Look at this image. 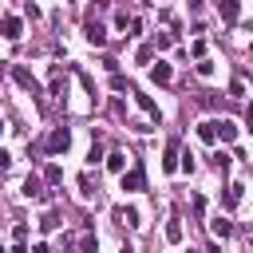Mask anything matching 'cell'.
Segmentation results:
<instances>
[{"mask_svg": "<svg viewBox=\"0 0 253 253\" xmlns=\"http://www.w3.org/2000/svg\"><path fill=\"white\" fill-rule=\"evenodd\" d=\"M237 202H241V186H237V182H229V186H225V194H221V206H225V210H233Z\"/></svg>", "mask_w": 253, "mask_h": 253, "instance_id": "4fadbf2b", "label": "cell"}, {"mask_svg": "<svg viewBox=\"0 0 253 253\" xmlns=\"http://www.w3.org/2000/svg\"><path fill=\"white\" fill-rule=\"evenodd\" d=\"M213 134H217L221 142H233V138H237V126H233L229 119H217V123H213Z\"/></svg>", "mask_w": 253, "mask_h": 253, "instance_id": "9c48e42d", "label": "cell"}, {"mask_svg": "<svg viewBox=\"0 0 253 253\" xmlns=\"http://www.w3.org/2000/svg\"><path fill=\"white\" fill-rule=\"evenodd\" d=\"M12 253H32V249H28L24 241H16V245H12Z\"/></svg>", "mask_w": 253, "mask_h": 253, "instance_id": "83f0119b", "label": "cell"}, {"mask_svg": "<svg viewBox=\"0 0 253 253\" xmlns=\"http://www.w3.org/2000/svg\"><path fill=\"white\" fill-rule=\"evenodd\" d=\"M79 249H83V253H95V249H99V241H95V237H91V233H87V237H83V241H79Z\"/></svg>", "mask_w": 253, "mask_h": 253, "instance_id": "7402d4cb", "label": "cell"}, {"mask_svg": "<svg viewBox=\"0 0 253 253\" xmlns=\"http://www.w3.org/2000/svg\"><path fill=\"white\" fill-rule=\"evenodd\" d=\"M198 138H202V142H213V138H217V134H213V119L198 126Z\"/></svg>", "mask_w": 253, "mask_h": 253, "instance_id": "9a60e30c", "label": "cell"}, {"mask_svg": "<svg viewBox=\"0 0 253 253\" xmlns=\"http://www.w3.org/2000/svg\"><path fill=\"white\" fill-rule=\"evenodd\" d=\"M217 12H221L225 24H233V20L241 16V0H217Z\"/></svg>", "mask_w": 253, "mask_h": 253, "instance_id": "8992f818", "label": "cell"}, {"mask_svg": "<svg viewBox=\"0 0 253 253\" xmlns=\"http://www.w3.org/2000/svg\"><path fill=\"white\" fill-rule=\"evenodd\" d=\"M190 253H198V249H190Z\"/></svg>", "mask_w": 253, "mask_h": 253, "instance_id": "1f68e13d", "label": "cell"}, {"mask_svg": "<svg viewBox=\"0 0 253 253\" xmlns=\"http://www.w3.org/2000/svg\"><path fill=\"white\" fill-rule=\"evenodd\" d=\"M83 36H87V43H95V47L107 43V28H103L99 20H87V24H83Z\"/></svg>", "mask_w": 253, "mask_h": 253, "instance_id": "3957f363", "label": "cell"}, {"mask_svg": "<svg viewBox=\"0 0 253 253\" xmlns=\"http://www.w3.org/2000/svg\"><path fill=\"white\" fill-rule=\"evenodd\" d=\"M134 59H138V63H150V59H154V43H142V47H138V55H134Z\"/></svg>", "mask_w": 253, "mask_h": 253, "instance_id": "e0dca14e", "label": "cell"}, {"mask_svg": "<svg viewBox=\"0 0 253 253\" xmlns=\"http://www.w3.org/2000/svg\"><path fill=\"white\" fill-rule=\"evenodd\" d=\"M0 134H4V123H0Z\"/></svg>", "mask_w": 253, "mask_h": 253, "instance_id": "4dcf8cb0", "label": "cell"}, {"mask_svg": "<svg viewBox=\"0 0 253 253\" xmlns=\"http://www.w3.org/2000/svg\"><path fill=\"white\" fill-rule=\"evenodd\" d=\"M245 123H249V126H253V103H249V107H245Z\"/></svg>", "mask_w": 253, "mask_h": 253, "instance_id": "f1b7e54d", "label": "cell"}, {"mask_svg": "<svg viewBox=\"0 0 253 253\" xmlns=\"http://www.w3.org/2000/svg\"><path fill=\"white\" fill-rule=\"evenodd\" d=\"M12 79H16L24 91H32V95H36V75H32L28 67H12Z\"/></svg>", "mask_w": 253, "mask_h": 253, "instance_id": "52a82bcc", "label": "cell"}, {"mask_svg": "<svg viewBox=\"0 0 253 253\" xmlns=\"http://www.w3.org/2000/svg\"><path fill=\"white\" fill-rule=\"evenodd\" d=\"M210 229H213V237H229V233H233V221H225V217H213V221H210Z\"/></svg>", "mask_w": 253, "mask_h": 253, "instance_id": "5bb4252c", "label": "cell"}, {"mask_svg": "<svg viewBox=\"0 0 253 253\" xmlns=\"http://www.w3.org/2000/svg\"><path fill=\"white\" fill-rule=\"evenodd\" d=\"M8 166H12V154H8V150H0V170H8Z\"/></svg>", "mask_w": 253, "mask_h": 253, "instance_id": "4316f807", "label": "cell"}, {"mask_svg": "<svg viewBox=\"0 0 253 253\" xmlns=\"http://www.w3.org/2000/svg\"><path fill=\"white\" fill-rule=\"evenodd\" d=\"M99 158H103V146H99V142H91V150H87V162H91V166H95V162H99Z\"/></svg>", "mask_w": 253, "mask_h": 253, "instance_id": "44dd1931", "label": "cell"}, {"mask_svg": "<svg viewBox=\"0 0 253 253\" xmlns=\"http://www.w3.org/2000/svg\"><path fill=\"white\" fill-rule=\"evenodd\" d=\"M229 95H233V99H241V95H245V87H241V79H233V83H229Z\"/></svg>", "mask_w": 253, "mask_h": 253, "instance_id": "484cf974", "label": "cell"}, {"mask_svg": "<svg viewBox=\"0 0 253 253\" xmlns=\"http://www.w3.org/2000/svg\"><path fill=\"white\" fill-rule=\"evenodd\" d=\"M123 190H146V174H142V166H130V170H123Z\"/></svg>", "mask_w": 253, "mask_h": 253, "instance_id": "7a4b0ae2", "label": "cell"}, {"mask_svg": "<svg viewBox=\"0 0 253 253\" xmlns=\"http://www.w3.org/2000/svg\"><path fill=\"white\" fill-rule=\"evenodd\" d=\"M0 253H4V249H0Z\"/></svg>", "mask_w": 253, "mask_h": 253, "instance_id": "d6a6232c", "label": "cell"}, {"mask_svg": "<svg viewBox=\"0 0 253 253\" xmlns=\"http://www.w3.org/2000/svg\"><path fill=\"white\" fill-rule=\"evenodd\" d=\"M24 198H36V202H43V182H40L36 174H28V178H24Z\"/></svg>", "mask_w": 253, "mask_h": 253, "instance_id": "30bf717a", "label": "cell"}, {"mask_svg": "<svg viewBox=\"0 0 253 253\" xmlns=\"http://www.w3.org/2000/svg\"><path fill=\"white\" fill-rule=\"evenodd\" d=\"M20 32H24L20 16H4V20H0V36H4V40H20Z\"/></svg>", "mask_w": 253, "mask_h": 253, "instance_id": "277c9868", "label": "cell"}, {"mask_svg": "<svg viewBox=\"0 0 253 253\" xmlns=\"http://www.w3.org/2000/svg\"><path fill=\"white\" fill-rule=\"evenodd\" d=\"M166 241H182V225H178V221L166 225Z\"/></svg>", "mask_w": 253, "mask_h": 253, "instance_id": "ffe728a7", "label": "cell"}, {"mask_svg": "<svg viewBox=\"0 0 253 253\" xmlns=\"http://www.w3.org/2000/svg\"><path fill=\"white\" fill-rule=\"evenodd\" d=\"M134 99H138V107H142V111H146V115H150L154 123H162V111H158V103H154L150 95H142V91H134Z\"/></svg>", "mask_w": 253, "mask_h": 253, "instance_id": "ba28073f", "label": "cell"}, {"mask_svg": "<svg viewBox=\"0 0 253 253\" xmlns=\"http://www.w3.org/2000/svg\"><path fill=\"white\" fill-rule=\"evenodd\" d=\"M150 79H154V83H170V79H174V71H170V63H162V59H158V63L150 67Z\"/></svg>", "mask_w": 253, "mask_h": 253, "instance_id": "8fae6325", "label": "cell"}, {"mask_svg": "<svg viewBox=\"0 0 253 253\" xmlns=\"http://www.w3.org/2000/svg\"><path fill=\"white\" fill-rule=\"evenodd\" d=\"M198 75H206V79H210V75H213V63H210V59H202V63H198Z\"/></svg>", "mask_w": 253, "mask_h": 253, "instance_id": "d4e9b609", "label": "cell"}, {"mask_svg": "<svg viewBox=\"0 0 253 253\" xmlns=\"http://www.w3.org/2000/svg\"><path fill=\"white\" fill-rule=\"evenodd\" d=\"M162 170H166V174H174V170H178V138H170V142H166V154H162Z\"/></svg>", "mask_w": 253, "mask_h": 253, "instance_id": "5b68a950", "label": "cell"}, {"mask_svg": "<svg viewBox=\"0 0 253 253\" xmlns=\"http://www.w3.org/2000/svg\"><path fill=\"white\" fill-rule=\"evenodd\" d=\"M59 178H63V170H59V166H55V162H51V166H47V170H43V182H47V186H55V182H59Z\"/></svg>", "mask_w": 253, "mask_h": 253, "instance_id": "2e32d148", "label": "cell"}, {"mask_svg": "<svg viewBox=\"0 0 253 253\" xmlns=\"http://www.w3.org/2000/svg\"><path fill=\"white\" fill-rule=\"evenodd\" d=\"M249 59H253V43H249Z\"/></svg>", "mask_w": 253, "mask_h": 253, "instance_id": "f546056e", "label": "cell"}, {"mask_svg": "<svg viewBox=\"0 0 253 253\" xmlns=\"http://www.w3.org/2000/svg\"><path fill=\"white\" fill-rule=\"evenodd\" d=\"M115 217L126 221V225H138V213H134V210H115Z\"/></svg>", "mask_w": 253, "mask_h": 253, "instance_id": "ac0fdd59", "label": "cell"}, {"mask_svg": "<svg viewBox=\"0 0 253 253\" xmlns=\"http://www.w3.org/2000/svg\"><path fill=\"white\" fill-rule=\"evenodd\" d=\"M67 146H71V130H67V126H55L51 138H47V154H63Z\"/></svg>", "mask_w": 253, "mask_h": 253, "instance_id": "6da1fadb", "label": "cell"}, {"mask_svg": "<svg viewBox=\"0 0 253 253\" xmlns=\"http://www.w3.org/2000/svg\"><path fill=\"white\" fill-rule=\"evenodd\" d=\"M107 170H111V174H123V170H126V154H123V150H111V154H107Z\"/></svg>", "mask_w": 253, "mask_h": 253, "instance_id": "7c38bea8", "label": "cell"}, {"mask_svg": "<svg viewBox=\"0 0 253 253\" xmlns=\"http://www.w3.org/2000/svg\"><path fill=\"white\" fill-rule=\"evenodd\" d=\"M213 166L225 174V170H229V154H213Z\"/></svg>", "mask_w": 253, "mask_h": 253, "instance_id": "603a6c76", "label": "cell"}, {"mask_svg": "<svg viewBox=\"0 0 253 253\" xmlns=\"http://www.w3.org/2000/svg\"><path fill=\"white\" fill-rule=\"evenodd\" d=\"M40 229H59V213H43V221H40Z\"/></svg>", "mask_w": 253, "mask_h": 253, "instance_id": "d6986e66", "label": "cell"}, {"mask_svg": "<svg viewBox=\"0 0 253 253\" xmlns=\"http://www.w3.org/2000/svg\"><path fill=\"white\" fill-rule=\"evenodd\" d=\"M190 51H194V55L202 59V55H206V40H194V43H190Z\"/></svg>", "mask_w": 253, "mask_h": 253, "instance_id": "cb8c5ba5", "label": "cell"}]
</instances>
